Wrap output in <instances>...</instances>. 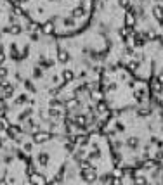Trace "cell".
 <instances>
[{
  "instance_id": "obj_5",
  "label": "cell",
  "mask_w": 163,
  "mask_h": 185,
  "mask_svg": "<svg viewBox=\"0 0 163 185\" xmlns=\"http://www.w3.org/2000/svg\"><path fill=\"white\" fill-rule=\"evenodd\" d=\"M31 183L33 185H45V177L35 171L33 175H31Z\"/></svg>"
},
{
  "instance_id": "obj_1",
  "label": "cell",
  "mask_w": 163,
  "mask_h": 185,
  "mask_svg": "<svg viewBox=\"0 0 163 185\" xmlns=\"http://www.w3.org/2000/svg\"><path fill=\"white\" fill-rule=\"evenodd\" d=\"M82 178L85 180L87 183H94L97 180V173L96 168H89V170H82Z\"/></svg>"
},
{
  "instance_id": "obj_32",
  "label": "cell",
  "mask_w": 163,
  "mask_h": 185,
  "mask_svg": "<svg viewBox=\"0 0 163 185\" xmlns=\"http://www.w3.org/2000/svg\"><path fill=\"white\" fill-rule=\"evenodd\" d=\"M26 173H28L30 177H31V175L35 173V168H33V166H31V168H28V170H26Z\"/></svg>"
},
{
  "instance_id": "obj_22",
  "label": "cell",
  "mask_w": 163,
  "mask_h": 185,
  "mask_svg": "<svg viewBox=\"0 0 163 185\" xmlns=\"http://www.w3.org/2000/svg\"><path fill=\"white\" fill-rule=\"evenodd\" d=\"M137 66H139V62H137V61H130L127 64V68L130 69V71H135V69H137Z\"/></svg>"
},
{
  "instance_id": "obj_31",
  "label": "cell",
  "mask_w": 163,
  "mask_h": 185,
  "mask_svg": "<svg viewBox=\"0 0 163 185\" xmlns=\"http://www.w3.org/2000/svg\"><path fill=\"white\" fill-rule=\"evenodd\" d=\"M68 106L70 107H75V106H78V100L75 99V100H68Z\"/></svg>"
},
{
  "instance_id": "obj_27",
  "label": "cell",
  "mask_w": 163,
  "mask_h": 185,
  "mask_svg": "<svg viewBox=\"0 0 163 185\" xmlns=\"http://www.w3.org/2000/svg\"><path fill=\"white\" fill-rule=\"evenodd\" d=\"M26 100H28V99H26V95H21L19 99H16V104H24Z\"/></svg>"
},
{
  "instance_id": "obj_2",
  "label": "cell",
  "mask_w": 163,
  "mask_h": 185,
  "mask_svg": "<svg viewBox=\"0 0 163 185\" xmlns=\"http://www.w3.org/2000/svg\"><path fill=\"white\" fill-rule=\"evenodd\" d=\"M49 138H50L49 131H35V135H33V144H43V142H47Z\"/></svg>"
},
{
  "instance_id": "obj_6",
  "label": "cell",
  "mask_w": 163,
  "mask_h": 185,
  "mask_svg": "<svg viewBox=\"0 0 163 185\" xmlns=\"http://www.w3.org/2000/svg\"><path fill=\"white\" fill-rule=\"evenodd\" d=\"M85 16V9L80 5V7H75L73 11H71V17L73 19H80V17H83Z\"/></svg>"
},
{
  "instance_id": "obj_15",
  "label": "cell",
  "mask_w": 163,
  "mask_h": 185,
  "mask_svg": "<svg viewBox=\"0 0 163 185\" xmlns=\"http://www.w3.org/2000/svg\"><path fill=\"white\" fill-rule=\"evenodd\" d=\"M80 168L82 170H89V168H94V166L89 159H80Z\"/></svg>"
},
{
  "instance_id": "obj_29",
  "label": "cell",
  "mask_w": 163,
  "mask_h": 185,
  "mask_svg": "<svg viewBox=\"0 0 163 185\" xmlns=\"http://www.w3.org/2000/svg\"><path fill=\"white\" fill-rule=\"evenodd\" d=\"M155 165H156V161H148L144 168H146V170H151V168H153V166H155Z\"/></svg>"
},
{
  "instance_id": "obj_34",
  "label": "cell",
  "mask_w": 163,
  "mask_h": 185,
  "mask_svg": "<svg viewBox=\"0 0 163 185\" xmlns=\"http://www.w3.org/2000/svg\"><path fill=\"white\" fill-rule=\"evenodd\" d=\"M4 61H5V55H4V54H2V52H0V66L4 64Z\"/></svg>"
},
{
  "instance_id": "obj_18",
  "label": "cell",
  "mask_w": 163,
  "mask_h": 185,
  "mask_svg": "<svg viewBox=\"0 0 163 185\" xmlns=\"http://www.w3.org/2000/svg\"><path fill=\"white\" fill-rule=\"evenodd\" d=\"M38 161H40V165H42V166H45L47 163H49V156H47V154H43V152H42V154L38 156Z\"/></svg>"
},
{
  "instance_id": "obj_9",
  "label": "cell",
  "mask_w": 163,
  "mask_h": 185,
  "mask_svg": "<svg viewBox=\"0 0 163 185\" xmlns=\"http://www.w3.org/2000/svg\"><path fill=\"white\" fill-rule=\"evenodd\" d=\"M125 23H127L128 28H134L135 17H134V12H132V11H130V12H127V16H125Z\"/></svg>"
},
{
  "instance_id": "obj_4",
  "label": "cell",
  "mask_w": 163,
  "mask_h": 185,
  "mask_svg": "<svg viewBox=\"0 0 163 185\" xmlns=\"http://www.w3.org/2000/svg\"><path fill=\"white\" fill-rule=\"evenodd\" d=\"M130 42H134L135 47H144V45H146V36H144V35H134V36L130 38Z\"/></svg>"
},
{
  "instance_id": "obj_10",
  "label": "cell",
  "mask_w": 163,
  "mask_h": 185,
  "mask_svg": "<svg viewBox=\"0 0 163 185\" xmlns=\"http://www.w3.org/2000/svg\"><path fill=\"white\" fill-rule=\"evenodd\" d=\"M42 31H43L45 35H52V33H54V24H52L50 21H47V23H45V24L42 26Z\"/></svg>"
},
{
  "instance_id": "obj_28",
  "label": "cell",
  "mask_w": 163,
  "mask_h": 185,
  "mask_svg": "<svg viewBox=\"0 0 163 185\" xmlns=\"http://www.w3.org/2000/svg\"><path fill=\"white\" fill-rule=\"evenodd\" d=\"M92 97L96 99V100H102V94H99V92H94Z\"/></svg>"
},
{
  "instance_id": "obj_17",
  "label": "cell",
  "mask_w": 163,
  "mask_h": 185,
  "mask_svg": "<svg viewBox=\"0 0 163 185\" xmlns=\"http://www.w3.org/2000/svg\"><path fill=\"white\" fill-rule=\"evenodd\" d=\"M134 183L135 185H148V180L144 178V177H135V178H134Z\"/></svg>"
},
{
  "instance_id": "obj_38",
  "label": "cell",
  "mask_w": 163,
  "mask_h": 185,
  "mask_svg": "<svg viewBox=\"0 0 163 185\" xmlns=\"http://www.w3.org/2000/svg\"><path fill=\"white\" fill-rule=\"evenodd\" d=\"M0 185H7V182H5L4 178H0Z\"/></svg>"
},
{
  "instance_id": "obj_20",
  "label": "cell",
  "mask_w": 163,
  "mask_h": 185,
  "mask_svg": "<svg viewBox=\"0 0 163 185\" xmlns=\"http://www.w3.org/2000/svg\"><path fill=\"white\" fill-rule=\"evenodd\" d=\"M7 75H9V69L4 68V66H0V80H5Z\"/></svg>"
},
{
  "instance_id": "obj_37",
  "label": "cell",
  "mask_w": 163,
  "mask_h": 185,
  "mask_svg": "<svg viewBox=\"0 0 163 185\" xmlns=\"http://www.w3.org/2000/svg\"><path fill=\"white\" fill-rule=\"evenodd\" d=\"M130 145H132V147H134V145H137V140H135V138H132V140H130Z\"/></svg>"
},
{
  "instance_id": "obj_21",
  "label": "cell",
  "mask_w": 163,
  "mask_h": 185,
  "mask_svg": "<svg viewBox=\"0 0 163 185\" xmlns=\"http://www.w3.org/2000/svg\"><path fill=\"white\" fill-rule=\"evenodd\" d=\"M61 106H63V102H61L59 99H52V100H50V107H56V109H59Z\"/></svg>"
},
{
  "instance_id": "obj_30",
  "label": "cell",
  "mask_w": 163,
  "mask_h": 185,
  "mask_svg": "<svg viewBox=\"0 0 163 185\" xmlns=\"http://www.w3.org/2000/svg\"><path fill=\"white\" fill-rule=\"evenodd\" d=\"M36 29H38V24H36V23H31V24H30V31H36Z\"/></svg>"
},
{
  "instance_id": "obj_7",
  "label": "cell",
  "mask_w": 163,
  "mask_h": 185,
  "mask_svg": "<svg viewBox=\"0 0 163 185\" xmlns=\"http://www.w3.org/2000/svg\"><path fill=\"white\" fill-rule=\"evenodd\" d=\"M120 35H121V38H123V40H128V36H134V29H132V28H128V26H125V28H121Z\"/></svg>"
},
{
  "instance_id": "obj_16",
  "label": "cell",
  "mask_w": 163,
  "mask_h": 185,
  "mask_svg": "<svg viewBox=\"0 0 163 185\" xmlns=\"http://www.w3.org/2000/svg\"><path fill=\"white\" fill-rule=\"evenodd\" d=\"M61 114H63V111L56 109V107H50V109H49V116L50 118H59Z\"/></svg>"
},
{
  "instance_id": "obj_14",
  "label": "cell",
  "mask_w": 163,
  "mask_h": 185,
  "mask_svg": "<svg viewBox=\"0 0 163 185\" xmlns=\"http://www.w3.org/2000/svg\"><path fill=\"white\" fill-rule=\"evenodd\" d=\"M63 78H64V82L68 83V82H71V80L75 78V73H73L71 69H64L63 71Z\"/></svg>"
},
{
  "instance_id": "obj_24",
  "label": "cell",
  "mask_w": 163,
  "mask_h": 185,
  "mask_svg": "<svg viewBox=\"0 0 163 185\" xmlns=\"http://www.w3.org/2000/svg\"><path fill=\"white\" fill-rule=\"evenodd\" d=\"M97 111H99V113H104V111H106V104L102 102V100H99V104H97Z\"/></svg>"
},
{
  "instance_id": "obj_35",
  "label": "cell",
  "mask_w": 163,
  "mask_h": 185,
  "mask_svg": "<svg viewBox=\"0 0 163 185\" xmlns=\"http://www.w3.org/2000/svg\"><path fill=\"white\" fill-rule=\"evenodd\" d=\"M156 80H158V82L161 83L163 85V73H160V75H158V78H156Z\"/></svg>"
},
{
  "instance_id": "obj_12",
  "label": "cell",
  "mask_w": 163,
  "mask_h": 185,
  "mask_svg": "<svg viewBox=\"0 0 163 185\" xmlns=\"http://www.w3.org/2000/svg\"><path fill=\"white\" fill-rule=\"evenodd\" d=\"M12 92H14L12 85H11V83H7V85L4 87V94H2V97H4V99H9V97L12 95Z\"/></svg>"
},
{
  "instance_id": "obj_19",
  "label": "cell",
  "mask_w": 163,
  "mask_h": 185,
  "mask_svg": "<svg viewBox=\"0 0 163 185\" xmlns=\"http://www.w3.org/2000/svg\"><path fill=\"white\" fill-rule=\"evenodd\" d=\"M161 87H163V85L158 82V80H155V82L151 83V88H153V92H160V90H161Z\"/></svg>"
},
{
  "instance_id": "obj_33",
  "label": "cell",
  "mask_w": 163,
  "mask_h": 185,
  "mask_svg": "<svg viewBox=\"0 0 163 185\" xmlns=\"http://www.w3.org/2000/svg\"><path fill=\"white\" fill-rule=\"evenodd\" d=\"M120 5L121 7H128V0H120Z\"/></svg>"
},
{
  "instance_id": "obj_13",
  "label": "cell",
  "mask_w": 163,
  "mask_h": 185,
  "mask_svg": "<svg viewBox=\"0 0 163 185\" xmlns=\"http://www.w3.org/2000/svg\"><path fill=\"white\" fill-rule=\"evenodd\" d=\"M5 31H7V33H12V35H17V33H21V26H19V24H11L9 28H5Z\"/></svg>"
},
{
  "instance_id": "obj_25",
  "label": "cell",
  "mask_w": 163,
  "mask_h": 185,
  "mask_svg": "<svg viewBox=\"0 0 163 185\" xmlns=\"http://www.w3.org/2000/svg\"><path fill=\"white\" fill-rule=\"evenodd\" d=\"M135 99L141 102L142 99H144V92H142V90H137V92H135Z\"/></svg>"
},
{
  "instance_id": "obj_8",
  "label": "cell",
  "mask_w": 163,
  "mask_h": 185,
  "mask_svg": "<svg viewBox=\"0 0 163 185\" xmlns=\"http://www.w3.org/2000/svg\"><path fill=\"white\" fill-rule=\"evenodd\" d=\"M57 61L63 62V64H66V62L70 61V54H68L66 50H59V54H57Z\"/></svg>"
},
{
  "instance_id": "obj_23",
  "label": "cell",
  "mask_w": 163,
  "mask_h": 185,
  "mask_svg": "<svg viewBox=\"0 0 163 185\" xmlns=\"http://www.w3.org/2000/svg\"><path fill=\"white\" fill-rule=\"evenodd\" d=\"M0 126H2L4 130H9V121L5 118H0Z\"/></svg>"
},
{
  "instance_id": "obj_26",
  "label": "cell",
  "mask_w": 163,
  "mask_h": 185,
  "mask_svg": "<svg viewBox=\"0 0 163 185\" xmlns=\"http://www.w3.org/2000/svg\"><path fill=\"white\" fill-rule=\"evenodd\" d=\"M123 182H121V178H116V177H113V180H111V183L109 185H121Z\"/></svg>"
},
{
  "instance_id": "obj_3",
  "label": "cell",
  "mask_w": 163,
  "mask_h": 185,
  "mask_svg": "<svg viewBox=\"0 0 163 185\" xmlns=\"http://www.w3.org/2000/svg\"><path fill=\"white\" fill-rule=\"evenodd\" d=\"M153 16H155V19L163 24V5H155L153 7Z\"/></svg>"
},
{
  "instance_id": "obj_36",
  "label": "cell",
  "mask_w": 163,
  "mask_h": 185,
  "mask_svg": "<svg viewBox=\"0 0 163 185\" xmlns=\"http://www.w3.org/2000/svg\"><path fill=\"white\" fill-rule=\"evenodd\" d=\"M108 180H109V175H104V177H102V180H101V182H104V183H106Z\"/></svg>"
},
{
  "instance_id": "obj_11",
  "label": "cell",
  "mask_w": 163,
  "mask_h": 185,
  "mask_svg": "<svg viewBox=\"0 0 163 185\" xmlns=\"http://www.w3.org/2000/svg\"><path fill=\"white\" fill-rule=\"evenodd\" d=\"M73 123L77 126H87V118L85 116H75L73 118Z\"/></svg>"
}]
</instances>
